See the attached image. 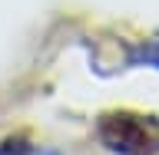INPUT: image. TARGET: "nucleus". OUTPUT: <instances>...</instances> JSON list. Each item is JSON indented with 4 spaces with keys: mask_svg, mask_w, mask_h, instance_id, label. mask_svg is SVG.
<instances>
[{
    "mask_svg": "<svg viewBox=\"0 0 159 155\" xmlns=\"http://www.w3.org/2000/svg\"><path fill=\"white\" fill-rule=\"evenodd\" d=\"M129 63H133V66H152V69H159V40L129 50Z\"/></svg>",
    "mask_w": 159,
    "mask_h": 155,
    "instance_id": "2",
    "label": "nucleus"
},
{
    "mask_svg": "<svg viewBox=\"0 0 159 155\" xmlns=\"http://www.w3.org/2000/svg\"><path fill=\"white\" fill-rule=\"evenodd\" d=\"M99 142L116 155H152L159 152V136L146 129V119L133 112H109L99 119Z\"/></svg>",
    "mask_w": 159,
    "mask_h": 155,
    "instance_id": "1",
    "label": "nucleus"
},
{
    "mask_svg": "<svg viewBox=\"0 0 159 155\" xmlns=\"http://www.w3.org/2000/svg\"><path fill=\"white\" fill-rule=\"evenodd\" d=\"M0 155H30V142L23 136H10L0 142Z\"/></svg>",
    "mask_w": 159,
    "mask_h": 155,
    "instance_id": "3",
    "label": "nucleus"
}]
</instances>
